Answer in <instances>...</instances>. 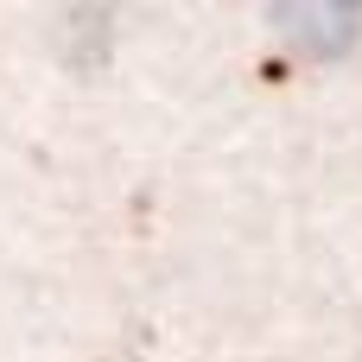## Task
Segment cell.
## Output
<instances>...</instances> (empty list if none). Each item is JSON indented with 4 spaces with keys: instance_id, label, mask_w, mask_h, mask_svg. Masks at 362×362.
I'll use <instances>...</instances> for the list:
<instances>
[{
    "instance_id": "obj_1",
    "label": "cell",
    "mask_w": 362,
    "mask_h": 362,
    "mask_svg": "<svg viewBox=\"0 0 362 362\" xmlns=\"http://www.w3.org/2000/svg\"><path fill=\"white\" fill-rule=\"evenodd\" d=\"M274 25H280L293 45H305L312 57H337V51H350L362 38V13L356 6H286V13H274Z\"/></svg>"
}]
</instances>
